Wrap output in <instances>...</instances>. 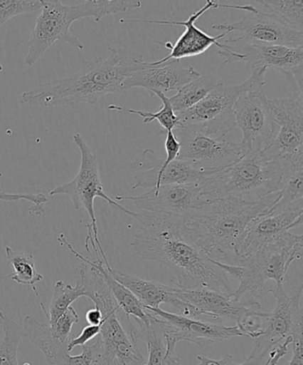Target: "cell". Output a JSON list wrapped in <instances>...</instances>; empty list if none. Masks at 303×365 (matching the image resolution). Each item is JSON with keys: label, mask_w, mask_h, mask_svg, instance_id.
Returning <instances> with one entry per match:
<instances>
[{"label": "cell", "mask_w": 303, "mask_h": 365, "mask_svg": "<svg viewBox=\"0 0 303 365\" xmlns=\"http://www.w3.org/2000/svg\"><path fill=\"white\" fill-rule=\"evenodd\" d=\"M68 344H60L51 352L46 354V359L48 365H94L95 359L92 346H83L80 355L70 356L68 351Z\"/></svg>", "instance_id": "1f68e13d"}, {"label": "cell", "mask_w": 303, "mask_h": 365, "mask_svg": "<svg viewBox=\"0 0 303 365\" xmlns=\"http://www.w3.org/2000/svg\"><path fill=\"white\" fill-rule=\"evenodd\" d=\"M42 0H0V26L19 14L41 9Z\"/></svg>", "instance_id": "d6a6232c"}, {"label": "cell", "mask_w": 303, "mask_h": 365, "mask_svg": "<svg viewBox=\"0 0 303 365\" xmlns=\"http://www.w3.org/2000/svg\"><path fill=\"white\" fill-rule=\"evenodd\" d=\"M76 268L77 282L84 286L85 297L101 311L100 338L92 345L97 365H144L137 341L131 339L122 323L131 320L117 306L105 278L87 261Z\"/></svg>", "instance_id": "5b68a950"}, {"label": "cell", "mask_w": 303, "mask_h": 365, "mask_svg": "<svg viewBox=\"0 0 303 365\" xmlns=\"http://www.w3.org/2000/svg\"><path fill=\"white\" fill-rule=\"evenodd\" d=\"M266 69L251 71L245 88L234 106L236 127L243 135L240 144L243 156L265 151L275 134V124L267 106Z\"/></svg>", "instance_id": "ba28073f"}, {"label": "cell", "mask_w": 303, "mask_h": 365, "mask_svg": "<svg viewBox=\"0 0 303 365\" xmlns=\"http://www.w3.org/2000/svg\"><path fill=\"white\" fill-rule=\"evenodd\" d=\"M220 81L213 75L206 74L201 75L190 83L185 85L177 91L176 96L169 98L174 112L179 114L191 109L205 98Z\"/></svg>", "instance_id": "484cf974"}, {"label": "cell", "mask_w": 303, "mask_h": 365, "mask_svg": "<svg viewBox=\"0 0 303 365\" xmlns=\"http://www.w3.org/2000/svg\"><path fill=\"white\" fill-rule=\"evenodd\" d=\"M81 297H85V291L80 282H77L76 285L71 286L63 281L56 282L48 312L49 327L55 324L58 318Z\"/></svg>", "instance_id": "4316f807"}, {"label": "cell", "mask_w": 303, "mask_h": 365, "mask_svg": "<svg viewBox=\"0 0 303 365\" xmlns=\"http://www.w3.org/2000/svg\"><path fill=\"white\" fill-rule=\"evenodd\" d=\"M219 50L224 64L235 62L247 63L249 70L273 68L283 73L292 83L294 93L302 94L303 46L292 48L287 46L248 43L231 38L226 39Z\"/></svg>", "instance_id": "30bf717a"}, {"label": "cell", "mask_w": 303, "mask_h": 365, "mask_svg": "<svg viewBox=\"0 0 303 365\" xmlns=\"http://www.w3.org/2000/svg\"><path fill=\"white\" fill-rule=\"evenodd\" d=\"M280 192L248 203L216 200L183 217L185 235L210 259L240 264L238 246L248 225L279 199Z\"/></svg>", "instance_id": "3957f363"}, {"label": "cell", "mask_w": 303, "mask_h": 365, "mask_svg": "<svg viewBox=\"0 0 303 365\" xmlns=\"http://www.w3.org/2000/svg\"><path fill=\"white\" fill-rule=\"evenodd\" d=\"M266 103L275 124V134L262 155L272 160L302 155V95L294 93L290 98H267Z\"/></svg>", "instance_id": "4fadbf2b"}, {"label": "cell", "mask_w": 303, "mask_h": 365, "mask_svg": "<svg viewBox=\"0 0 303 365\" xmlns=\"http://www.w3.org/2000/svg\"><path fill=\"white\" fill-rule=\"evenodd\" d=\"M2 177V173H1V170H0V178Z\"/></svg>", "instance_id": "ab89813d"}, {"label": "cell", "mask_w": 303, "mask_h": 365, "mask_svg": "<svg viewBox=\"0 0 303 365\" xmlns=\"http://www.w3.org/2000/svg\"><path fill=\"white\" fill-rule=\"evenodd\" d=\"M149 312L158 317L161 323L167 352L174 354L178 342L193 343L199 348L216 344L227 339L244 336L238 327H226L223 324L191 319L176 313H169L159 307L149 309Z\"/></svg>", "instance_id": "5bb4252c"}, {"label": "cell", "mask_w": 303, "mask_h": 365, "mask_svg": "<svg viewBox=\"0 0 303 365\" xmlns=\"http://www.w3.org/2000/svg\"><path fill=\"white\" fill-rule=\"evenodd\" d=\"M213 29L227 34L237 31L240 35L234 38L248 43L292 48L303 46V31L294 30L274 14L263 13L258 9L245 13V16L236 23L216 24Z\"/></svg>", "instance_id": "9a60e30c"}, {"label": "cell", "mask_w": 303, "mask_h": 365, "mask_svg": "<svg viewBox=\"0 0 303 365\" xmlns=\"http://www.w3.org/2000/svg\"><path fill=\"white\" fill-rule=\"evenodd\" d=\"M141 225L131 246L142 259L156 261L173 271L174 285L183 291L209 289L233 294L228 274L185 235L183 217L140 211Z\"/></svg>", "instance_id": "6da1fadb"}, {"label": "cell", "mask_w": 303, "mask_h": 365, "mask_svg": "<svg viewBox=\"0 0 303 365\" xmlns=\"http://www.w3.org/2000/svg\"><path fill=\"white\" fill-rule=\"evenodd\" d=\"M100 329H101V325H97V327H95V325H87V327H85L77 338L70 339L69 342H68V351L71 352L76 346H83L87 344L92 339L99 335Z\"/></svg>", "instance_id": "d590c367"}, {"label": "cell", "mask_w": 303, "mask_h": 365, "mask_svg": "<svg viewBox=\"0 0 303 365\" xmlns=\"http://www.w3.org/2000/svg\"><path fill=\"white\" fill-rule=\"evenodd\" d=\"M117 200H132L140 211L184 217L209 200L203 195L199 182L184 185H161L149 189L138 196H116Z\"/></svg>", "instance_id": "2e32d148"}, {"label": "cell", "mask_w": 303, "mask_h": 365, "mask_svg": "<svg viewBox=\"0 0 303 365\" xmlns=\"http://www.w3.org/2000/svg\"><path fill=\"white\" fill-rule=\"evenodd\" d=\"M201 75L193 67L181 66L180 60H170L159 64L146 62L142 69L135 71L124 81V91L142 88L152 96L156 93L166 95L167 92L180 91Z\"/></svg>", "instance_id": "44dd1931"}, {"label": "cell", "mask_w": 303, "mask_h": 365, "mask_svg": "<svg viewBox=\"0 0 303 365\" xmlns=\"http://www.w3.org/2000/svg\"><path fill=\"white\" fill-rule=\"evenodd\" d=\"M109 271L115 280L129 289L140 300L146 309H159L161 304H167L176 309V314L191 319L201 320L202 314L197 309L178 299L174 294L176 285L146 281L122 271L112 269V267L109 268Z\"/></svg>", "instance_id": "7402d4cb"}, {"label": "cell", "mask_w": 303, "mask_h": 365, "mask_svg": "<svg viewBox=\"0 0 303 365\" xmlns=\"http://www.w3.org/2000/svg\"><path fill=\"white\" fill-rule=\"evenodd\" d=\"M220 3L215 0H208L206 5L201 9L196 11L191 14L186 21H153V20H124L121 19V23H144L156 24L178 25V26L185 27V31L180 38L177 39L174 44L170 42L162 43L165 48L171 50L169 56L161 60L152 62L153 64H159L167 62L170 60H181L188 58V57H194L204 53L210 46L215 45L219 49L222 48V44L218 41L225 38L229 34L223 32L222 34L212 37V36L206 34L204 31L196 26L195 23L199 17L213 9H218Z\"/></svg>", "instance_id": "e0dca14e"}, {"label": "cell", "mask_w": 303, "mask_h": 365, "mask_svg": "<svg viewBox=\"0 0 303 365\" xmlns=\"http://www.w3.org/2000/svg\"><path fill=\"white\" fill-rule=\"evenodd\" d=\"M270 293L277 299L276 309L272 313L260 314V337H265L280 344L289 336H302V309L301 302L303 284L293 296H288L283 285H276Z\"/></svg>", "instance_id": "ac0fdd59"}, {"label": "cell", "mask_w": 303, "mask_h": 365, "mask_svg": "<svg viewBox=\"0 0 303 365\" xmlns=\"http://www.w3.org/2000/svg\"><path fill=\"white\" fill-rule=\"evenodd\" d=\"M302 156L277 160L267 159L261 153L243 156L233 165L210 173L199 185L209 200L259 202L281 191L288 168Z\"/></svg>", "instance_id": "277c9868"}, {"label": "cell", "mask_w": 303, "mask_h": 365, "mask_svg": "<svg viewBox=\"0 0 303 365\" xmlns=\"http://www.w3.org/2000/svg\"><path fill=\"white\" fill-rule=\"evenodd\" d=\"M146 61L127 46L110 48L105 58L83 59L78 73L48 82L21 94V103L38 107L95 105L106 95L124 92V81Z\"/></svg>", "instance_id": "7a4b0ae2"}, {"label": "cell", "mask_w": 303, "mask_h": 365, "mask_svg": "<svg viewBox=\"0 0 303 365\" xmlns=\"http://www.w3.org/2000/svg\"><path fill=\"white\" fill-rule=\"evenodd\" d=\"M85 320H87L89 325H101L102 321V314L97 307H95L94 309L87 311L85 314Z\"/></svg>", "instance_id": "f35d334b"}, {"label": "cell", "mask_w": 303, "mask_h": 365, "mask_svg": "<svg viewBox=\"0 0 303 365\" xmlns=\"http://www.w3.org/2000/svg\"><path fill=\"white\" fill-rule=\"evenodd\" d=\"M174 130L180 143L177 159L185 160L198 170L216 173L233 165L243 157L240 144L235 143L230 135L209 137L181 127Z\"/></svg>", "instance_id": "7c38bea8"}, {"label": "cell", "mask_w": 303, "mask_h": 365, "mask_svg": "<svg viewBox=\"0 0 303 365\" xmlns=\"http://www.w3.org/2000/svg\"><path fill=\"white\" fill-rule=\"evenodd\" d=\"M85 260L102 274L106 284H108L110 291H112L117 306L123 311L124 314H126L128 317H133L139 327L147 324L152 314L145 309L140 300L129 289L113 278L109 271L110 267H107L102 259L89 261L85 257Z\"/></svg>", "instance_id": "603a6c76"}, {"label": "cell", "mask_w": 303, "mask_h": 365, "mask_svg": "<svg viewBox=\"0 0 303 365\" xmlns=\"http://www.w3.org/2000/svg\"><path fill=\"white\" fill-rule=\"evenodd\" d=\"M80 322V317L73 307H70L62 316L58 318L55 324L50 327L53 337L58 339L63 344L69 342V336L73 325Z\"/></svg>", "instance_id": "836d02e7"}, {"label": "cell", "mask_w": 303, "mask_h": 365, "mask_svg": "<svg viewBox=\"0 0 303 365\" xmlns=\"http://www.w3.org/2000/svg\"><path fill=\"white\" fill-rule=\"evenodd\" d=\"M155 96H158L162 102V106L160 107L159 112L156 113L142 112V110L124 108V107L115 105L109 106L108 109L137 114V115L144 119L145 124L151 123L153 120H156L161 125L164 130H165V131L161 132V134L164 132L166 133V132L173 131L174 128L180 127L179 121H178L176 114L174 112L172 106H171L169 98L165 94H162V93H156Z\"/></svg>", "instance_id": "f1b7e54d"}, {"label": "cell", "mask_w": 303, "mask_h": 365, "mask_svg": "<svg viewBox=\"0 0 303 365\" xmlns=\"http://www.w3.org/2000/svg\"><path fill=\"white\" fill-rule=\"evenodd\" d=\"M302 250V235L287 232L262 245L240 264H225L215 260L213 262L240 282V287L231 294L235 300L240 302L247 293L260 299L272 291L273 287L267 285L269 281L283 285L291 264L301 259Z\"/></svg>", "instance_id": "52a82bcc"}, {"label": "cell", "mask_w": 303, "mask_h": 365, "mask_svg": "<svg viewBox=\"0 0 303 365\" xmlns=\"http://www.w3.org/2000/svg\"><path fill=\"white\" fill-rule=\"evenodd\" d=\"M7 262L14 268V273L9 275V277L17 284L32 286V289L37 296V299L41 309L44 311L46 317H48V311L43 305V303L35 288V284L43 280V275L36 269V262L33 254L17 252L10 247L5 248Z\"/></svg>", "instance_id": "cb8c5ba5"}, {"label": "cell", "mask_w": 303, "mask_h": 365, "mask_svg": "<svg viewBox=\"0 0 303 365\" xmlns=\"http://www.w3.org/2000/svg\"><path fill=\"white\" fill-rule=\"evenodd\" d=\"M292 341H293V336H289V337L285 339L284 342L276 346V349H273L270 352L269 359L263 365H277L279 364L280 360L287 355L288 346L292 344Z\"/></svg>", "instance_id": "8d00e7d4"}, {"label": "cell", "mask_w": 303, "mask_h": 365, "mask_svg": "<svg viewBox=\"0 0 303 365\" xmlns=\"http://www.w3.org/2000/svg\"><path fill=\"white\" fill-rule=\"evenodd\" d=\"M302 180L303 156L295 159L288 168L279 199L270 207L269 212H281L295 204L303 202Z\"/></svg>", "instance_id": "d4e9b609"}, {"label": "cell", "mask_w": 303, "mask_h": 365, "mask_svg": "<svg viewBox=\"0 0 303 365\" xmlns=\"http://www.w3.org/2000/svg\"><path fill=\"white\" fill-rule=\"evenodd\" d=\"M261 4L270 14L299 31H303L302 0H261Z\"/></svg>", "instance_id": "f546056e"}, {"label": "cell", "mask_w": 303, "mask_h": 365, "mask_svg": "<svg viewBox=\"0 0 303 365\" xmlns=\"http://www.w3.org/2000/svg\"><path fill=\"white\" fill-rule=\"evenodd\" d=\"M245 88L240 85L225 86L220 81L197 105L176 114L180 127L209 137H224L236 128L234 106Z\"/></svg>", "instance_id": "8fae6325"}, {"label": "cell", "mask_w": 303, "mask_h": 365, "mask_svg": "<svg viewBox=\"0 0 303 365\" xmlns=\"http://www.w3.org/2000/svg\"><path fill=\"white\" fill-rule=\"evenodd\" d=\"M291 345H293V356L288 365H303L302 336L293 337Z\"/></svg>", "instance_id": "74e56055"}, {"label": "cell", "mask_w": 303, "mask_h": 365, "mask_svg": "<svg viewBox=\"0 0 303 365\" xmlns=\"http://www.w3.org/2000/svg\"><path fill=\"white\" fill-rule=\"evenodd\" d=\"M141 6V1L132 0H88L75 5L42 0L41 13L36 20L28 42L25 64L33 66L56 41L83 50V43L70 32L74 21L85 17H92L99 21L109 14L124 13L128 9H137Z\"/></svg>", "instance_id": "8992f818"}, {"label": "cell", "mask_w": 303, "mask_h": 365, "mask_svg": "<svg viewBox=\"0 0 303 365\" xmlns=\"http://www.w3.org/2000/svg\"><path fill=\"white\" fill-rule=\"evenodd\" d=\"M277 346L275 342L265 337L256 339L254 349H253L250 356L240 364H235L233 356L226 355L222 359H210L208 357L198 356V364L197 365H263L265 364L266 357L270 355L274 346Z\"/></svg>", "instance_id": "4dcf8cb0"}, {"label": "cell", "mask_w": 303, "mask_h": 365, "mask_svg": "<svg viewBox=\"0 0 303 365\" xmlns=\"http://www.w3.org/2000/svg\"><path fill=\"white\" fill-rule=\"evenodd\" d=\"M27 200L33 203V207H31L28 213L41 215L45 213V209L43 207V204L48 202V197L43 195V193H9L0 191V200L3 202H19V200Z\"/></svg>", "instance_id": "e575fe53"}, {"label": "cell", "mask_w": 303, "mask_h": 365, "mask_svg": "<svg viewBox=\"0 0 303 365\" xmlns=\"http://www.w3.org/2000/svg\"><path fill=\"white\" fill-rule=\"evenodd\" d=\"M73 142L80 149L81 155L80 170L73 180L57 186L50 191V195H66L70 197L75 209L78 210L84 209L87 211L91 220V224L87 225V229L94 235L95 242L103 262L107 267H110L99 240L97 220H96L94 206L95 200L99 197L106 200L110 205L132 217H134V212L121 206L115 200L106 195L100 178L97 157L92 153L81 134L74 135Z\"/></svg>", "instance_id": "9c48e42d"}, {"label": "cell", "mask_w": 303, "mask_h": 365, "mask_svg": "<svg viewBox=\"0 0 303 365\" xmlns=\"http://www.w3.org/2000/svg\"><path fill=\"white\" fill-rule=\"evenodd\" d=\"M174 294L178 299L197 309L203 317H209L222 324V321H233L237 324L255 310H261V303L253 298L235 300L231 294H224L209 289L183 291L176 287Z\"/></svg>", "instance_id": "ffe728a7"}, {"label": "cell", "mask_w": 303, "mask_h": 365, "mask_svg": "<svg viewBox=\"0 0 303 365\" xmlns=\"http://www.w3.org/2000/svg\"><path fill=\"white\" fill-rule=\"evenodd\" d=\"M0 325L4 331V339L0 343V365H19L17 350L23 338V329L0 311Z\"/></svg>", "instance_id": "83f0119b"}, {"label": "cell", "mask_w": 303, "mask_h": 365, "mask_svg": "<svg viewBox=\"0 0 303 365\" xmlns=\"http://www.w3.org/2000/svg\"><path fill=\"white\" fill-rule=\"evenodd\" d=\"M303 202L291 206L281 212L268 210L252 220L238 246L240 263L262 245L273 241L290 229L302 225Z\"/></svg>", "instance_id": "d6986e66"}]
</instances>
